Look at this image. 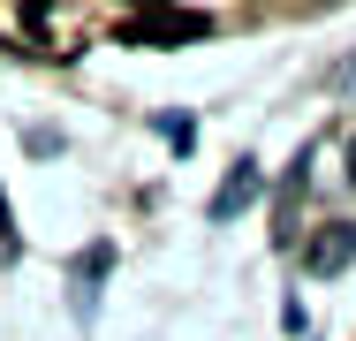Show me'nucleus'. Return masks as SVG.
<instances>
[{
	"mask_svg": "<svg viewBox=\"0 0 356 341\" xmlns=\"http://www.w3.org/2000/svg\"><path fill=\"white\" fill-rule=\"evenodd\" d=\"M205 31H213V15H197V8H152V15H129L122 23L129 46H190Z\"/></svg>",
	"mask_w": 356,
	"mask_h": 341,
	"instance_id": "f257e3e1",
	"label": "nucleus"
},
{
	"mask_svg": "<svg viewBox=\"0 0 356 341\" xmlns=\"http://www.w3.org/2000/svg\"><path fill=\"white\" fill-rule=\"evenodd\" d=\"M349 258H356V228H326L311 243V273H334V266H349Z\"/></svg>",
	"mask_w": 356,
	"mask_h": 341,
	"instance_id": "f03ea898",
	"label": "nucleus"
},
{
	"mask_svg": "<svg viewBox=\"0 0 356 341\" xmlns=\"http://www.w3.org/2000/svg\"><path fill=\"white\" fill-rule=\"evenodd\" d=\"M349 175H356V152H349Z\"/></svg>",
	"mask_w": 356,
	"mask_h": 341,
	"instance_id": "7ed1b4c3",
	"label": "nucleus"
}]
</instances>
